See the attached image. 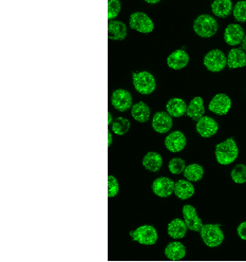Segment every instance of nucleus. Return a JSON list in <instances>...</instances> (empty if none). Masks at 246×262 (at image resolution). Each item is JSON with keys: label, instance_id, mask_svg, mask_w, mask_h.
Masks as SVG:
<instances>
[{"label": "nucleus", "instance_id": "1", "mask_svg": "<svg viewBox=\"0 0 246 262\" xmlns=\"http://www.w3.org/2000/svg\"><path fill=\"white\" fill-rule=\"evenodd\" d=\"M216 159L221 165H229L235 162L239 155V149L234 139H227L216 146Z\"/></svg>", "mask_w": 246, "mask_h": 262}, {"label": "nucleus", "instance_id": "2", "mask_svg": "<svg viewBox=\"0 0 246 262\" xmlns=\"http://www.w3.org/2000/svg\"><path fill=\"white\" fill-rule=\"evenodd\" d=\"M217 20L207 14L200 15L194 22V30L200 37L209 38L213 36L218 31Z\"/></svg>", "mask_w": 246, "mask_h": 262}, {"label": "nucleus", "instance_id": "3", "mask_svg": "<svg viewBox=\"0 0 246 262\" xmlns=\"http://www.w3.org/2000/svg\"><path fill=\"white\" fill-rule=\"evenodd\" d=\"M201 238L203 242L209 247L220 246L224 240V234L220 225L218 224H205L201 231Z\"/></svg>", "mask_w": 246, "mask_h": 262}, {"label": "nucleus", "instance_id": "4", "mask_svg": "<svg viewBox=\"0 0 246 262\" xmlns=\"http://www.w3.org/2000/svg\"><path fill=\"white\" fill-rule=\"evenodd\" d=\"M133 85L135 90L142 94H151L156 90V79L152 74L147 71L132 73Z\"/></svg>", "mask_w": 246, "mask_h": 262}, {"label": "nucleus", "instance_id": "5", "mask_svg": "<svg viewBox=\"0 0 246 262\" xmlns=\"http://www.w3.org/2000/svg\"><path fill=\"white\" fill-rule=\"evenodd\" d=\"M133 241L142 245H153L158 241V231L152 225H142L133 231H130Z\"/></svg>", "mask_w": 246, "mask_h": 262}, {"label": "nucleus", "instance_id": "6", "mask_svg": "<svg viewBox=\"0 0 246 262\" xmlns=\"http://www.w3.org/2000/svg\"><path fill=\"white\" fill-rule=\"evenodd\" d=\"M227 65V59L221 50H211L204 57V66L211 72H220Z\"/></svg>", "mask_w": 246, "mask_h": 262}, {"label": "nucleus", "instance_id": "7", "mask_svg": "<svg viewBox=\"0 0 246 262\" xmlns=\"http://www.w3.org/2000/svg\"><path fill=\"white\" fill-rule=\"evenodd\" d=\"M129 24L131 29L141 33H150L155 29L153 21L150 19L147 14L142 12H135L131 14Z\"/></svg>", "mask_w": 246, "mask_h": 262}, {"label": "nucleus", "instance_id": "8", "mask_svg": "<svg viewBox=\"0 0 246 262\" xmlns=\"http://www.w3.org/2000/svg\"><path fill=\"white\" fill-rule=\"evenodd\" d=\"M112 106L120 112H125L132 107V96L125 89H117L113 91L111 96Z\"/></svg>", "mask_w": 246, "mask_h": 262}, {"label": "nucleus", "instance_id": "9", "mask_svg": "<svg viewBox=\"0 0 246 262\" xmlns=\"http://www.w3.org/2000/svg\"><path fill=\"white\" fill-rule=\"evenodd\" d=\"M175 183L167 177H161L156 179L152 183V191L160 198H168L174 192Z\"/></svg>", "mask_w": 246, "mask_h": 262}, {"label": "nucleus", "instance_id": "10", "mask_svg": "<svg viewBox=\"0 0 246 262\" xmlns=\"http://www.w3.org/2000/svg\"><path fill=\"white\" fill-rule=\"evenodd\" d=\"M182 214L184 217V222L186 223L188 229L194 231H201L203 227V222L201 218L198 216L197 211L193 205L190 204L184 205Z\"/></svg>", "mask_w": 246, "mask_h": 262}, {"label": "nucleus", "instance_id": "11", "mask_svg": "<svg viewBox=\"0 0 246 262\" xmlns=\"http://www.w3.org/2000/svg\"><path fill=\"white\" fill-rule=\"evenodd\" d=\"M231 107V100L226 94L219 93L213 96V99L209 103V110L218 115H225L228 113Z\"/></svg>", "mask_w": 246, "mask_h": 262}, {"label": "nucleus", "instance_id": "12", "mask_svg": "<svg viewBox=\"0 0 246 262\" xmlns=\"http://www.w3.org/2000/svg\"><path fill=\"white\" fill-rule=\"evenodd\" d=\"M245 37L243 27L238 23H230L226 26L224 32V40L229 46L241 45Z\"/></svg>", "mask_w": 246, "mask_h": 262}, {"label": "nucleus", "instance_id": "13", "mask_svg": "<svg viewBox=\"0 0 246 262\" xmlns=\"http://www.w3.org/2000/svg\"><path fill=\"white\" fill-rule=\"evenodd\" d=\"M187 140L181 131H173L165 139V146L170 153H180L186 146Z\"/></svg>", "mask_w": 246, "mask_h": 262}, {"label": "nucleus", "instance_id": "14", "mask_svg": "<svg viewBox=\"0 0 246 262\" xmlns=\"http://www.w3.org/2000/svg\"><path fill=\"white\" fill-rule=\"evenodd\" d=\"M218 123L209 117H203L197 123V131L203 137H210L214 135L218 132Z\"/></svg>", "mask_w": 246, "mask_h": 262}, {"label": "nucleus", "instance_id": "15", "mask_svg": "<svg viewBox=\"0 0 246 262\" xmlns=\"http://www.w3.org/2000/svg\"><path fill=\"white\" fill-rule=\"evenodd\" d=\"M172 127V119L167 112H157L152 119V128L159 133H166Z\"/></svg>", "mask_w": 246, "mask_h": 262}, {"label": "nucleus", "instance_id": "16", "mask_svg": "<svg viewBox=\"0 0 246 262\" xmlns=\"http://www.w3.org/2000/svg\"><path fill=\"white\" fill-rule=\"evenodd\" d=\"M188 63L189 55L184 50H175L167 59L168 67L173 70H181L188 65Z\"/></svg>", "mask_w": 246, "mask_h": 262}, {"label": "nucleus", "instance_id": "17", "mask_svg": "<svg viewBox=\"0 0 246 262\" xmlns=\"http://www.w3.org/2000/svg\"><path fill=\"white\" fill-rule=\"evenodd\" d=\"M164 253H165V256L168 260L180 261L185 258L186 249L183 243L179 241H173L167 244Z\"/></svg>", "mask_w": 246, "mask_h": 262}, {"label": "nucleus", "instance_id": "18", "mask_svg": "<svg viewBox=\"0 0 246 262\" xmlns=\"http://www.w3.org/2000/svg\"><path fill=\"white\" fill-rule=\"evenodd\" d=\"M187 225L184 222V220H181L179 218L173 219L172 221L169 222L167 226V232L169 237L173 239H182L185 237L187 232Z\"/></svg>", "mask_w": 246, "mask_h": 262}, {"label": "nucleus", "instance_id": "19", "mask_svg": "<svg viewBox=\"0 0 246 262\" xmlns=\"http://www.w3.org/2000/svg\"><path fill=\"white\" fill-rule=\"evenodd\" d=\"M127 36V26L124 22L112 20L108 23V37L112 40H122Z\"/></svg>", "mask_w": 246, "mask_h": 262}, {"label": "nucleus", "instance_id": "20", "mask_svg": "<svg viewBox=\"0 0 246 262\" xmlns=\"http://www.w3.org/2000/svg\"><path fill=\"white\" fill-rule=\"evenodd\" d=\"M174 195L181 200H187L195 195V187L187 180H179L175 182Z\"/></svg>", "mask_w": 246, "mask_h": 262}, {"label": "nucleus", "instance_id": "21", "mask_svg": "<svg viewBox=\"0 0 246 262\" xmlns=\"http://www.w3.org/2000/svg\"><path fill=\"white\" fill-rule=\"evenodd\" d=\"M227 66L229 69L243 68L246 66V54L242 49H231L227 56Z\"/></svg>", "mask_w": 246, "mask_h": 262}, {"label": "nucleus", "instance_id": "22", "mask_svg": "<svg viewBox=\"0 0 246 262\" xmlns=\"http://www.w3.org/2000/svg\"><path fill=\"white\" fill-rule=\"evenodd\" d=\"M204 113H205V108H204L203 99L200 98V96H197V98H195L187 106L186 114L194 121H199L204 117Z\"/></svg>", "mask_w": 246, "mask_h": 262}, {"label": "nucleus", "instance_id": "23", "mask_svg": "<svg viewBox=\"0 0 246 262\" xmlns=\"http://www.w3.org/2000/svg\"><path fill=\"white\" fill-rule=\"evenodd\" d=\"M163 165V159L162 156L158 153H153V151H150V153L146 154L143 159V166L152 172H157L161 169Z\"/></svg>", "mask_w": 246, "mask_h": 262}, {"label": "nucleus", "instance_id": "24", "mask_svg": "<svg viewBox=\"0 0 246 262\" xmlns=\"http://www.w3.org/2000/svg\"><path fill=\"white\" fill-rule=\"evenodd\" d=\"M167 113L173 118H180L187 111L186 103L182 99H171L166 105Z\"/></svg>", "mask_w": 246, "mask_h": 262}, {"label": "nucleus", "instance_id": "25", "mask_svg": "<svg viewBox=\"0 0 246 262\" xmlns=\"http://www.w3.org/2000/svg\"><path fill=\"white\" fill-rule=\"evenodd\" d=\"M150 108L143 102H139L132 106L131 115L135 121L140 123H146L150 119Z\"/></svg>", "mask_w": 246, "mask_h": 262}, {"label": "nucleus", "instance_id": "26", "mask_svg": "<svg viewBox=\"0 0 246 262\" xmlns=\"http://www.w3.org/2000/svg\"><path fill=\"white\" fill-rule=\"evenodd\" d=\"M211 11L218 17H226L232 11V3L230 0H214L211 4Z\"/></svg>", "mask_w": 246, "mask_h": 262}, {"label": "nucleus", "instance_id": "27", "mask_svg": "<svg viewBox=\"0 0 246 262\" xmlns=\"http://www.w3.org/2000/svg\"><path fill=\"white\" fill-rule=\"evenodd\" d=\"M184 177L189 182H199L204 176V169L199 164H190L184 170Z\"/></svg>", "mask_w": 246, "mask_h": 262}, {"label": "nucleus", "instance_id": "28", "mask_svg": "<svg viewBox=\"0 0 246 262\" xmlns=\"http://www.w3.org/2000/svg\"><path fill=\"white\" fill-rule=\"evenodd\" d=\"M130 122L125 118H116L112 123V131L117 135H124L129 131Z\"/></svg>", "mask_w": 246, "mask_h": 262}, {"label": "nucleus", "instance_id": "29", "mask_svg": "<svg viewBox=\"0 0 246 262\" xmlns=\"http://www.w3.org/2000/svg\"><path fill=\"white\" fill-rule=\"evenodd\" d=\"M232 181L237 184H243L246 182V166L244 164H238L235 168L231 170Z\"/></svg>", "mask_w": 246, "mask_h": 262}, {"label": "nucleus", "instance_id": "30", "mask_svg": "<svg viewBox=\"0 0 246 262\" xmlns=\"http://www.w3.org/2000/svg\"><path fill=\"white\" fill-rule=\"evenodd\" d=\"M186 168V165L183 159L181 158H173L169 161L168 169L172 174H180L183 173Z\"/></svg>", "mask_w": 246, "mask_h": 262}, {"label": "nucleus", "instance_id": "31", "mask_svg": "<svg viewBox=\"0 0 246 262\" xmlns=\"http://www.w3.org/2000/svg\"><path fill=\"white\" fill-rule=\"evenodd\" d=\"M234 17L239 22H246V2H238L232 10Z\"/></svg>", "mask_w": 246, "mask_h": 262}, {"label": "nucleus", "instance_id": "32", "mask_svg": "<svg viewBox=\"0 0 246 262\" xmlns=\"http://www.w3.org/2000/svg\"><path fill=\"white\" fill-rule=\"evenodd\" d=\"M119 191V184L116 178L113 176H108V197L113 198Z\"/></svg>", "mask_w": 246, "mask_h": 262}, {"label": "nucleus", "instance_id": "33", "mask_svg": "<svg viewBox=\"0 0 246 262\" xmlns=\"http://www.w3.org/2000/svg\"><path fill=\"white\" fill-rule=\"evenodd\" d=\"M120 12V3L118 0H110L108 3V19L111 20L115 18Z\"/></svg>", "mask_w": 246, "mask_h": 262}, {"label": "nucleus", "instance_id": "34", "mask_svg": "<svg viewBox=\"0 0 246 262\" xmlns=\"http://www.w3.org/2000/svg\"><path fill=\"white\" fill-rule=\"evenodd\" d=\"M237 231H238L239 237H240L242 240H245V241H246V221H245V222H242V223L238 226Z\"/></svg>", "mask_w": 246, "mask_h": 262}, {"label": "nucleus", "instance_id": "35", "mask_svg": "<svg viewBox=\"0 0 246 262\" xmlns=\"http://www.w3.org/2000/svg\"><path fill=\"white\" fill-rule=\"evenodd\" d=\"M108 147L111 146V143H112V135H111V132L108 131Z\"/></svg>", "mask_w": 246, "mask_h": 262}, {"label": "nucleus", "instance_id": "36", "mask_svg": "<svg viewBox=\"0 0 246 262\" xmlns=\"http://www.w3.org/2000/svg\"><path fill=\"white\" fill-rule=\"evenodd\" d=\"M241 49L246 51V35H245V37H244V39L242 41V44H241Z\"/></svg>", "mask_w": 246, "mask_h": 262}, {"label": "nucleus", "instance_id": "37", "mask_svg": "<svg viewBox=\"0 0 246 262\" xmlns=\"http://www.w3.org/2000/svg\"><path fill=\"white\" fill-rule=\"evenodd\" d=\"M111 123H112V115L110 112H108V125Z\"/></svg>", "mask_w": 246, "mask_h": 262}, {"label": "nucleus", "instance_id": "38", "mask_svg": "<svg viewBox=\"0 0 246 262\" xmlns=\"http://www.w3.org/2000/svg\"><path fill=\"white\" fill-rule=\"evenodd\" d=\"M147 4H158L159 0H146Z\"/></svg>", "mask_w": 246, "mask_h": 262}]
</instances>
